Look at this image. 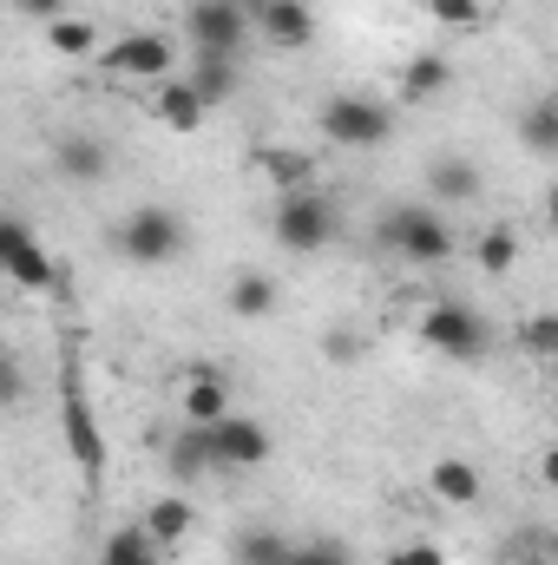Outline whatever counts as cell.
<instances>
[{
  "instance_id": "1",
  "label": "cell",
  "mask_w": 558,
  "mask_h": 565,
  "mask_svg": "<svg viewBox=\"0 0 558 565\" xmlns=\"http://www.w3.org/2000/svg\"><path fill=\"white\" fill-rule=\"evenodd\" d=\"M60 427H66V454L73 467L86 473V487L106 480V434H99V415L86 402V382H79V349L66 342L60 349Z\"/></svg>"
},
{
  "instance_id": "2",
  "label": "cell",
  "mask_w": 558,
  "mask_h": 565,
  "mask_svg": "<svg viewBox=\"0 0 558 565\" xmlns=\"http://www.w3.org/2000/svg\"><path fill=\"white\" fill-rule=\"evenodd\" d=\"M375 244H382V250H395L401 264L433 270V264H447V257H453V224H447L440 211H427V204H401V211H388V217L375 224Z\"/></svg>"
},
{
  "instance_id": "3",
  "label": "cell",
  "mask_w": 558,
  "mask_h": 565,
  "mask_svg": "<svg viewBox=\"0 0 558 565\" xmlns=\"http://www.w3.org/2000/svg\"><path fill=\"white\" fill-rule=\"evenodd\" d=\"M184 244H191V231H184V217H178L171 204H139V211H126L119 231H112V250H119L126 264H139V270L171 264Z\"/></svg>"
},
{
  "instance_id": "4",
  "label": "cell",
  "mask_w": 558,
  "mask_h": 565,
  "mask_svg": "<svg viewBox=\"0 0 558 565\" xmlns=\"http://www.w3.org/2000/svg\"><path fill=\"white\" fill-rule=\"evenodd\" d=\"M270 231H277L282 250H296V257H315V250H329V244H335V231H342V211H335V198H322L315 184H302V191H282V198H277V217H270Z\"/></svg>"
},
{
  "instance_id": "5",
  "label": "cell",
  "mask_w": 558,
  "mask_h": 565,
  "mask_svg": "<svg viewBox=\"0 0 558 565\" xmlns=\"http://www.w3.org/2000/svg\"><path fill=\"white\" fill-rule=\"evenodd\" d=\"M315 126H322V139H329V145H348V151H375V145H388V132H395V113H388L382 99H362V93H335V99L315 113Z\"/></svg>"
},
{
  "instance_id": "6",
  "label": "cell",
  "mask_w": 558,
  "mask_h": 565,
  "mask_svg": "<svg viewBox=\"0 0 558 565\" xmlns=\"http://www.w3.org/2000/svg\"><path fill=\"white\" fill-rule=\"evenodd\" d=\"M420 342L433 349V355H453V362H473V355H486V322H480V309H466V302H433L427 316H420Z\"/></svg>"
},
{
  "instance_id": "7",
  "label": "cell",
  "mask_w": 558,
  "mask_h": 565,
  "mask_svg": "<svg viewBox=\"0 0 558 565\" xmlns=\"http://www.w3.org/2000/svg\"><path fill=\"white\" fill-rule=\"evenodd\" d=\"M0 277L20 282V289H60V264L40 250L33 224H20L7 211H0Z\"/></svg>"
},
{
  "instance_id": "8",
  "label": "cell",
  "mask_w": 558,
  "mask_h": 565,
  "mask_svg": "<svg viewBox=\"0 0 558 565\" xmlns=\"http://www.w3.org/2000/svg\"><path fill=\"white\" fill-rule=\"evenodd\" d=\"M197 434H204L211 467H264L270 460V427L250 422V415H217V422L197 427Z\"/></svg>"
},
{
  "instance_id": "9",
  "label": "cell",
  "mask_w": 558,
  "mask_h": 565,
  "mask_svg": "<svg viewBox=\"0 0 558 565\" xmlns=\"http://www.w3.org/2000/svg\"><path fill=\"white\" fill-rule=\"evenodd\" d=\"M191 46L197 53H244V33H250V13L244 0H191Z\"/></svg>"
},
{
  "instance_id": "10",
  "label": "cell",
  "mask_w": 558,
  "mask_h": 565,
  "mask_svg": "<svg viewBox=\"0 0 558 565\" xmlns=\"http://www.w3.org/2000/svg\"><path fill=\"white\" fill-rule=\"evenodd\" d=\"M178 66V46L164 33H126L119 46H106V73L119 79H164Z\"/></svg>"
},
{
  "instance_id": "11",
  "label": "cell",
  "mask_w": 558,
  "mask_h": 565,
  "mask_svg": "<svg viewBox=\"0 0 558 565\" xmlns=\"http://www.w3.org/2000/svg\"><path fill=\"white\" fill-rule=\"evenodd\" d=\"M244 13L270 46H309L315 40V7L309 0H244Z\"/></svg>"
},
{
  "instance_id": "12",
  "label": "cell",
  "mask_w": 558,
  "mask_h": 565,
  "mask_svg": "<svg viewBox=\"0 0 558 565\" xmlns=\"http://www.w3.org/2000/svg\"><path fill=\"white\" fill-rule=\"evenodd\" d=\"M53 171H60L66 184H106V171H112V145L93 139V132H66V139L53 145Z\"/></svg>"
},
{
  "instance_id": "13",
  "label": "cell",
  "mask_w": 558,
  "mask_h": 565,
  "mask_svg": "<svg viewBox=\"0 0 558 565\" xmlns=\"http://www.w3.org/2000/svg\"><path fill=\"white\" fill-rule=\"evenodd\" d=\"M191 526H197V507H191V493H164V500H151V507L139 513V533L158 546V553L184 546V540H191Z\"/></svg>"
},
{
  "instance_id": "14",
  "label": "cell",
  "mask_w": 558,
  "mask_h": 565,
  "mask_svg": "<svg viewBox=\"0 0 558 565\" xmlns=\"http://www.w3.org/2000/svg\"><path fill=\"white\" fill-rule=\"evenodd\" d=\"M184 86H191L204 106H224V99L244 86V66H237V53H197L191 73H184Z\"/></svg>"
},
{
  "instance_id": "15",
  "label": "cell",
  "mask_w": 558,
  "mask_h": 565,
  "mask_svg": "<svg viewBox=\"0 0 558 565\" xmlns=\"http://www.w3.org/2000/svg\"><path fill=\"white\" fill-rule=\"evenodd\" d=\"M217 415H230V388L217 369H191L184 375V427H211Z\"/></svg>"
},
{
  "instance_id": "16",
  "label": "cell",
  "mask_w": 558,
  "mask_h": 565,
  "mask_svg": "<svg viewBox=\"0 0 558 565\" xmlns=\"http://www.w3.org/2000/svg\"><path fill=\"white\" fill-rule=\"evenodd\" d=\"M427 198L433 204H473L480 198V164L473 158H433L427 164Z\"/></svg>"
},
{
  "instance_id": "17",
  "label": "cell",
  "mask_w": 558,
  "mask_h": 565,
  "mask_svg": "<svg viewBox=\"0 0 558 565\" xmlns=\"http://www.w3.org/2000/svg\"><path fill=\"white\" fill-rule=\"evenodd\" d=\"M151 113H158V126H164V132H197L211 106H204L184 79H164V86H158V99H151Z\"/></svg>"
},
{
  "instance_id": "18",
  "label": "cell",
  "mask_w": 558,
  "mask_h": 565,
  "mask_svg": "<svg viewBox=\"0 0 558 565\" xmlns=\"http://www.w3.org/2000/svg\"><path fill=\"white\" fill-rule=\"evenodd\" d=\"M453 86V60L447 53H415L401 66V99H440Z\"/></svg>"
},
{
  "instance_id": "19",
  "label": "cell",
  "mask_w": 558,
  "mask_h": 565,
  "mask_svg": "<svg viewBox=\"0 0 558 565\" xmlns=\"http://www.w3.org/2000/svg\"><path fill=\"white\" fill-rule=\"evenodd\" d=\"M427 487H433V500H447V507H473V500H480V467H473V460H433Z\"/></svg>"
},
{
  "instance_id": "20",
  "label": "cell",
  "mask_w": 558,
  "mask_h": 565,
  "mask_svg": "<svg viewBox=\"0 0 558 565\" xmlns=\"http://www.w3.org/2000/svg\"><path fill=\"white\" fill-rule=\"evenodd\" d=\"M230 316H244V322H264L270 309H277V277H264V270H244V277H230Z\"/></svg>"
},
{
  "instance_id": "21",
  "label": "cell",
  "mask_w": 558,
  "mask_h": 565,
  "mask_svg": "<svg viewBox=\"0 0 558 565\" xmlns=\"http://www.w3.org/2000/svg\"><path fill=\"white\" fill-rule=\"evenodd\" d=\"M46 46H53L60 60H93V53H99V26L79 20V13H60V20H46Z\"/></svg>"
},
{
  "instance_id": "22",
  "label": "cell",
  "mask_w": 558,
  "mask_h": 565,
  "mask_svg": "<svg viewBox=\"0 0 558 565\" xmlns=\"http://www.w3.org/2000/svg\"><path fill=\"white\" fill-rule=\"evenodd\" d=\"M164 467H171V480L178 487H197L204 473H211V454H204V434L197 427H184L171 447H164Z\"/></svg>"
},
{
  "instance_id": "23",
  "label": "cell",
  "mask_w": 558,
  "mask_h": 565,
  "mask_svg": "<svg viewBox=\"0 0 558 565\" xmlns=\"http://www.w3.org/2000/svg\"><path fill=\"white\" fill-rule=\"evenodd\" d=\"M257 171H264L277 191H302V184L315 178V158H309V151H282V145H270V151H257Z\"/></svg>"
},
{
  "instance_id": "24",
  "label": "cell",
  "mask_w": 558,
  "mask_h": 565,
  "mask_svg": "<svg viewBox=\"0 0 558 565\" xmlns=\"http://www.w3.org/2000/svg\"><path fill=\"white\" fill-rule=\"evenodd\" d=\"M158 559H164V553L139 533V520L119 526V533H106V546H99V565H158Z\"/></svg>"
},
{
  "instance_id": "25",
  "label": "cell",
  "mask_w": 558,
  "mask_h": 565,
  "mask_svg": "<svg viewBox=\"0 0 558 565\" xmlns=\"http://www.w3.org/2000/svg\"><path fill=\"white\" fill-rule=\"evenodd\" d=\"M519 139L533 145L539 158H552L558 151V99H533V106L519 113Z\"/></svg>"
},
{
  "instance_id": "26",
  "label": "cell",
  "mask_w": 558,
  "mask_h": 565,
  "mask_svg": "<svg viewBox=\"0 0 558 565\" xmlns=\"http://www.w3.org/2000/svg\"><path fill=\"white\" fill-rule=\"evenodd\" d=\"M282 553H289V540L270 533V526H250V533L230 540V565H282Z\"/></svg>"
},
{
  "instance_id": "27",
  "label": "cell",
  "mask_w": 558,
  "mask_h": 565,
  "mask_svg": "<svg viewBox=\"0 0 558 565\" xmlns=\"http://www.w3.org/2000/svg\"><path fill=\"white\" fill-rule=\"evenodd\" d=\"M513 264H519V237H513L506 224H493V231L480 237V270H486V277H506Z\"/></svg>"
},
{
  "instance_id": "28",
  "label": "cell",
  "mask_w": 558,
  "mask_h": 565,
  "mask_svg": "<svg viewBox=\"0 0 558 565\" xmlns=\"http://www.w3.org/2000/svg\"><path fill=\"white\" fill-rule=\"evenodd\" d=\"M519 349H526V355H539V362H552V355H558V316H546V309H539V316H526V322H519Z\"/></svg>"
},
{
  "instance_id": "29",
  "label": "cell",
  "mask_w": 558,
  "mask_h": 565,
  "mask_svg": "<svg viewBox=\"0 0 558 565\" xmlns=\"http://www.w3.org/2000/svg\"><path fill=\"white\" fill-rule=\"evenodd\" d=\"M282 565H355V553H348L342 540H309V546H296V540H289Z\"/></svg>"
},
{
  "instance_id": "30",
  "label": "cell",
  "mask_w": 558,
  "mask_h": 565,
  "mask_svg": "<svg viewBox=\"0 0 558 565\" xmlns=\"http://www.w3.org/2000/svg\"><path fill=\"white\" fill-rule=\"evenodd\" d=\"M427 13H433L440 26H460V33H473V26L486 20V7H480V0H427Z\"/></svg>"
},
{
  "instance_id": "31",
  "label": "cell",
  "mask_w": 558,
  "mask_h": 565,
  "mask_svg": "<svg viewBox=\"0 0 558 565\" xmlns=\"http://www.w3.org/2000/svg\"><path fill=\"white\" fill-rule=\"evenodd\" d=\"M20 395H26V369H20L13 349H0V408H13Z\"/></svg>"
},
{
  "instance_id": "32",
  "label": "cell",
  "mask_w": 558,
  "mask_h": 565,
  "mask_svg": "<svg viewBox=\"0 0 558 565\" xmlns=\"http://www.w3.org/2000/svg\"><path fill=\"white\" fill-rule=\"evenodd\" d=\"M322 355H329V362H355V355H362V335H355V329H329V335H322Z\"/></svg>"
},
{
  "instance_id": "33",
  "label": "cell",
  "mask_w": 558,
  "mask_h": 565,
  "mask_svg": "<svg viewBox=\"0 0 558 565\" xmlns=\"http://www.w3.org/2000/svg\"><path fill=\"white\" fill-rule=\"evenodd\" d=\"M388 565H447V553H440V546H427V540H415V546H395Z\"/></svg>"
},
{
  "instance_id": "34",
  "label": "cell",
  "mask_w": 558,
  "mask_h": 565,
  "mask_svg": "<svg viewBox=\"0 0 558 565\" xmlns=\"http://www.w3.org/2000/svg\"><path fill=\"white\" fill-rule=\"evenodd\" d=\"M20 13H26V20H60V13H73V7H66V0H20Z\"/></svg>"
},
{
  "instance_id": "35",
  "label": "cell",
  "mask_w": 558,
  "mask_h": 565,
  "mask_svg": "<svg viewBox=\"0 0 558 565\" xmlns=\"http://www.w3.org/2000/svg\"><path fill=\"white\" fill-rule=\"evenodd\" d=\"M0 349H7V342H0Z\"/></svg>"
}]
</instances>
